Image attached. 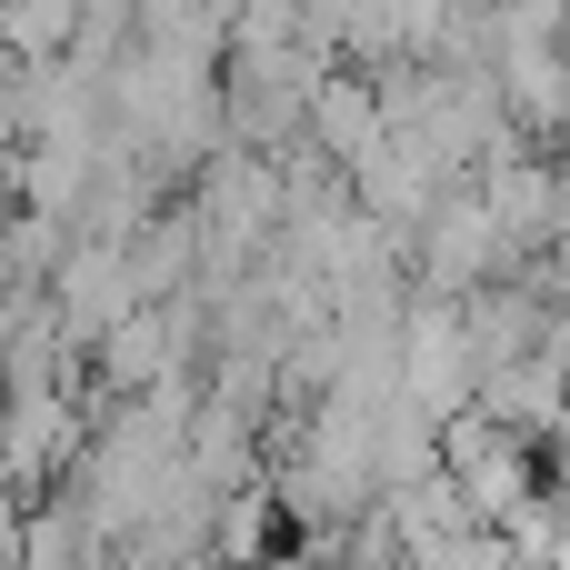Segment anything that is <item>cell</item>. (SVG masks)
Here are the masks:
<instances>
[{
  "label": "cell",
  "instance_id": "cell-2",
  "mask_svg": "<svg viewBox=\"0 0 570 570\" xmlns=\"http://www.w3.org/2000/svg\"><path fill=\"white\" fill-rule=\"evenodd\" d=\"M391 371H401V401H411L421 421H441V411H461V401H471V341H461V311H451L441 291L401 301Z\"/></svg>",
  "mask_w": 570,
  "mask_h": 570
},
{
  "label": "cell",
  "instance_id": "cell-6",
  "mask_svg": "<svg viewBox=\"0 0 570 570\" xmlns=\"http://www.w3.org/2000/svg\"><path fill=\"white\" fill-rule=\"evenodd\" d=\"M0 70H10V60H0Z\"/></svg>",
  "mask_w": 570,
  "mask_h": 570
},
{
  "label": "cell",
  "instance_id": "cell-4",
  "mask_svg": "<svg viewBox=\"0 0 570 570\" xmlns=\"http://www.w3.org/2000/svg\"><path fill=\"white\" fill-rule=\"evenodd\" d=\"M301 130H311V150H321L331 170H351V160L381 140V90L351 80V70H321L311 100H301Z\"/></svg>",
  "mask_w": 570,
  "mask_h": 570
},
{
  "label": "cell",
  "instance_id": "cell-3",
  "mask_svg": "<svg viewBox=\"0 0 570 570\" xmlns=\"http://www.w3.org/2000/svg\"><path fill=\"white\" fill-rule=\"evenodd\" d=\"M40 281H50L40 311H50V331H60L70 351H90V341L130 311V261H120V240H80V250H60Z\"/></svg>",
  "mask_w": 570,
  "mask_h": 570
},
{
  "label": "cell",
  "instance_id": "cell-1",
  "mask_svg": "<svg viewBox=\"0 0 570 570\" xmlns=\"http://www.w3.org/2000/svg\"><path fill=\"white\" fill-rule=\"evenodd\" d=\"M401 250H421V281H431L441 301H461L471 281H501V271H511V240H501V220L481 210V190H471V180H461V190L441 180Z\"/></svg>",
  "mask_w": 570,
  "mask_h": 570
},
{
  "label": "cell",
  "instance_id": "cell-5",
  "mask_svg": "<svg viewBox=\"0 0 570 570\" xmlns=\"http://www.w3.org/2000/svg\"><path fill=\"white\" fill-rule=\"evenodd\" d=\"M20 561V511H10V491H0V570Z\"/></svg>",
  "mask_w": 570,
  "mask_h": 570
}]
</instances>
